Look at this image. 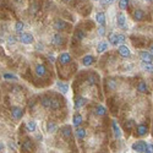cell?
I'll use <instances>...</instances> for the list:
<instances>
[{
    "label": "cell",
    "instance_id": "6da1fadb",
    "mask_svg": "<svg viewBox=\"0 0 153 153\" xmlns=\"http://www.w3.org/2000/svg\"><path fill=\"white\" fill-rule=\"evenodd\" d=\"M131 148H132L135 152H138V153H149L148 145H147V142H145V141H137V142L132 143Z\"/></svg>",
    "mask_w": 153,
    "mask_h": 153
},
{
    "label": "cell",
    "instance_id": "7a4b0ae2",
    "mask_svg": "<svg viewBox=\"0 0 153 153\" xmlns=\"http://www.w3.org/2000/svg\"><path fill=\"white\" fill-rule=\"evenodd\" d=\"M20 42L22 44H26V45L32 44V43H34V37L30 32H22L20 34Z\"/></svg>",
    "mask_w": 153,
    "mask_h": 153
},
{
    "label": "cell",
    "instance_id": "3957f363",
    "mask_svg": "<svg viewBox=\"0 0 153 153\" xmlns=\"http://www.w3.org/2000/svg\"><path fill=\"white\" fill-rule=\"evenodd\" d=\"M64 43H65V38L61 33H55L53 37H52V44L55 45V47H61Z\"/></svg>",
    "mask_w": 153,
    "mask_h": 153
},
{
    "label": "cell",
    "instance_id": "277c9868",
    "mask_svg": "<svg viewBox=\"0 0 153 153\" xmlns=\"http://www.w3.org/2000/svg\"><path fill=\"white\" fill-rule=\"evenodd\" d=\"M72 61V58L70 55V53H61L59 55V62L61 66H66L69 64Z\"/></svg>",
    "mask_w": 153,
    "mask_h": 153
},
{
    "label": "cell",
    "instance_id": "5b68a950",
    "mask_svg": "<svg viewBox=\"0 0 153 153\" xmlns=\"http://www.w3.org/2000/svg\"><path fill=\"white\" fill-rule=\"evenodd\" d=\"M11 117L15 120H20L23 117V109L20 107H11Z\"/></svg>",
    "mask_w": 153,
    "mask_h": 153
},
{
    "label": "cell",
    "instance_id": "8992f818",
    "mask_svg": "<svg viewBox=\"0 0 153 153\" xmlns=\"http://www.w3.org/2000/svg\"><path fill=\"white\" fill-rule=\"evenodd\" d=\"M69 26V23L66 21H64V20H56L54 23H53V27L54 30H56L58 32H61L64 30H66Z\"/></svg>",
    "mask_w": 153,
    "mask_h": 153
},
{
    "label": "cell",
    "instance_id": "52a82bcc",
    "mask_svg": "<svg viewBox=\"0 0 153 153\" xmlns=\"http://www.w3.org/2000/svg\"><path fill=\"white\" fill-rule=\"evenodd\" d=\"M118 53H119L120 56H123V58H125V59L131 58V52H130V49L127 48L126 45H124V44H120V47L118 48Z\"/></svg>",
    "mask_w": 153,
    "mask_h": 153
},
{
    "label": "cell",
    "instance_id": "ba28073f",
    "mask_svg": "<svg viewBox=\"0 0 153 153\" xmlns=\"http://www.w3.org/2000/svg\"><path fill=\"white\" fill-rule=\"evenodd\" d=\"M117 25L118 27L121 28V30H126L127 26H126V17L125 15L123 14V12H119V14L117 15Z\"/></svg>",
    "mask_w": 153,
    "mask_h": 153
},
{
    "label": "cell",
    "instance_id": "9c48e42d",
    "mask_svg": "<svg viewBox=\"0 0 153 153\" xmlns=\"http://www.w3.org/2000/svg\"><path fill=\"white\" fill-rule=\"evenodd\" d=\"M34 72L37 76H39V77H44L48 72V70H47L44 64H37L36 68H34Z\"/></svg>",
    "mask_w": 153,
    "mask_h": 153
},
{
    "label": "cell",
    "instance_id": "30bf717a",
    "mask_svg": "<svg viewBox=\"0 0 153 153\" xmlns=\"http://www.w3.org/2000/svg\"><path fill=\"white\" fill-rule=\"evenodd\" d=\"M81 62H82L83 66H92L93 64L96 62V58L93 55H91V54H87L81 59Z\"/></svg>",
    "mask_w": 153,
    "mask_h": 153
},
{
    "label": "cell",
    "instance_id": "8fae6325",
    "mask_svg": "<svg viewBox=\"0 0 153 153\" xmlns=\"http://www.w3.org/2000/svg\"><path fill=\"white\" fill-rule=\"evenodd\" d=\"M148 134V126L146 124H140L136 127V135L140 137H143Z\"/></svg>",
    "mask_w": 153,
    "mask_h": 153
},
{
    "label": "cell",
    "instance_id": "7c38bea8",
    "mask_svg": "<svg viewBox=\"0 0 153 153\" xmlns=\"http://www.w3.org/2000/svg\"><path fill=\"white\" fill-rule=\"evenodd\" d=\"M60 132H61L62 137L66 138V140H69V138L72 136V130H71V127H70L69 125H64L61 129H60Z\"/></svg>",
    "mask_w": 153,
    "mask_h": 153
},
{
    "label": "cell",
    "instance_id": "4fadbf2b",
    "mask_svg": "<svg viewBox=\"0 0 153 153\" xmlns=\"http://www.w3.org/2000/svg\"><path fill=\"white\" fill-rule=\"evenodd\" d=\"M145 17H146V12H145L143 10L137 9V10L134 11V20H135V21H138V22H140V21H143Z\"/></svg>",
    "mask_w": 153,
    "mask_h": 153
},
{
    "label": "cell",
    "instance_id": "5bb4252c",
    "mask_svg": "<svg viewBox=\"0 0 153 153\" xmlns=\"http://www.w3.org/2000/svg\"><path fill=\"white\" fill-rule=\"evenodd\" d=\"M87 99L86 98H83V97H77L75 99V104H74V107H75V109H81V108H83L86 104H87Z\"/></svg>",
    "mask_w": 153,
    "mask_h": 153
},
{
    "label": "cell",
    "instance_id": "9a60e30c",
    "mask_svg": "<svg viewBox=\"0 0 153 153\" xmlns=\"http://www.w3.org/2000/svg\"><path fill=\"white\" fill-rule=\"evenodd\" d=\"M140 59H141L142 62H152L153 55L149 52H140Z\"/></svg>",
    "mask_w": 153,
    "mask_h": 153
},
{
    "label": "cell",
    "instance_id": "2e32d148",
    "mask_svg": "<svg viewBox=\"0 0 153 153\" xmlns=\"http://www.w3.org/2000/svg\"><path fill=\"white\" fill-rule=\"evenodd\" d=\"M96 21L99 23V26H105V14L104 12H102V11H99V12H97L96 14Z\"/></svg>",
    "mask_w": 153,
    "mask_h": 153
},
{
    "label": "cell",
    "instance_id": "e0dca14e",
    "mask_svg": "<svg viewBox=\"0 0 153 153\" xmlns=\"http://www.w3.org/2000/svg\"><path fill=\"white\" fill-rule=\"evenodd\" d=\"M33 149H34V146H33L31 140H25L23 143H22V151L23 152H30V151H33Z\"/></svg>",
    "mask_w": 153,
    "mask_h": 153
},
{
    "label": "cell",
    "instance_id": "ac0fdd59",
    "mask_svg": "<svg viewBox=\"0 0 153 153\" xmlns=\"http://www.w3.org/2000/svg\"><path fill=\"white\" fill-rule=\"evenodd\" d=\"M82 121H83V118H82L81 114L80 113H75L74 117H72V124L77 127V126H81Z\"/></svg>",
    "mask_w": 153,
    "mask_h": 153
},
{
    "label": "cell",
    "instance_id": "d6986e66",
    "mask_svg": "<svg viewBox=\"0 0 153 153\" xmlns=\"http://www.w3.org/2000/svg\"><path fill=\"white\" fill-rule=\"evenodd\" d=\"M111 126H113L114 136H115L117 138H121V136H123V132H121L120 127L118 126V124H117V121H115V120H113V123H111Z\"/></svg>",
    "mask_w": 153,
    "mask_h": 153
},
{
    "label": "cell",
    "instance_id": "ffe728a7",
    "mask_svg": "<svg viewBox=\"0 0 153 153\" xmlns=\"http://www.w3.org/2000/svg\"><path fill=\"white\" fill-rule=\"evenodd\" d=\"M56 87H58L59 92H61L62 94H66V93L69 92V85L64 83V82H60V81H58V82H56Z\"/></svg>",
    "mask_w": 153,
    "mask_h": 153
},
{
    "label": "cell",
    "instance_id": "44dd1931",
    "mask_svg": "<svg viewBox=\"0 0 153 153\" xmlns=\"http://www.w3.org/2000/svg\"><path fill=\"white\" fill-rule=\"evenodd\" d=\"M94 114L97 117H104L105 114H107V109H105V107H103V105H97L96 108H94Z\"/></svg>",
    "mask_w": 153,
    "mask_h": 153
},
{
    "label": "cell",
    "instance_id": "7402d4cb",
    "mask_svg": "<svg viewBox=\"0 0 153 153\" xmlns=\"http://www.w3.org/2000/svg\"><path fill=\"white\" fill-rule=\"evenodd\" d=\"M50 103H52V98H50V97H48V96L42 97V99H41V105H42L44 109H49V108H50Z\"/></svg>",
    "mask_w": 153,
    "mask_h": 153
},
{
    "label": "cell",
    "instance_id": "603a6c76",
    "mask_svg": "<svg viewBox=\"0 0 153 153\" xmlns=\"http://www.w3.org/2000/svg\"><path fill=\"white\" fill-rule=\"evenodd\" d=\"M108 42H104V41H102V42H99L98 43V45H97V53H99V54H102V53H104L105 50L108 49Z\"/></svg>",
    "mask_w": 153,
    "mask_h": 153
},
{
    "label": "cell",
    "instance_id": "cb8c5ba5",
    "mask_svg": "<svg viewBox=\"0 0 153 153\" xmlns=\"http://www.w3.org/2000/svg\"><path fill=\"white\" fill-rule=\"evenodd\" d=\"M75 135H76V138L77 140H83L86 137V130L83 129V127L77 126V129H76V131H75Z\"/></svg>",
    "mask_w": 153,
    "mask_h": 153
},
{
    "label": "cell",
    "instance_id": "d4e9b609",
    "mask_svg": "<svg viewBox=\"0 0 153 153\" xmlns=\"http://www.w3.org/2000/svg\"><path fill=\"white\" fill-rule=\"evenodd\" d=\"M58 130V125L54 121H48L47 123V131L48 134H54Z\"/></svg>",
    "mask_w": 153,
    "mask_h": 153
},
{
    "label": "cell",
    "instance_id": "484cf974",
    "mask_svg": "<svg viewBox=\"0 0 153 153\" xmlns=\"http://www.w3.org/2000/svg\"><path fill=\"white\" fill-rule=\"evenodd\" d=\"M137 92H140V93H148V87H147V83L146 82H143V81H141V82H138V85H137Z\"/></svg>",
    "mask_w": 153,
    "mask_h": 153
},
{
    "label": "cell",
    "instance_id": "4316f807",
    "mask_svg": "<svg viewBox=\"0 0 153 153\" xmlns=\"http://www.w3.org/2000/svg\"><path fill=\"white\" fill-rule=\"evenodd\" d=\"M26 130H27L28 132H34V131L37 130V124H36V121H33V120L27 121V123H26Z\"/></svg>",
    "mask_w": 153,
    "mask_h": 153
},
{
    "label": "cell",
    "instance_id": "83f0119b",
    "mask_svg": "<svg viewBox=\"0 0 153 153\" xmlns=\"http://www.w3.org/2000/svg\"><path fill=\"white\" fill-rule=\"evenodd\" d=\"M97 82H98L97 75H94V74H90V75H88V77H87V83L88 85H90V86H94Z\"/></svg>",
    "mask_w": 153,
    "mask_h": 153
},
{
    "label": "cell",
    "instance_id": "f1b7e54d",
    "mask_svg": "<svg viewBox=\"0 0 153 153\" xmlns=\"http://www.w3.org/2000/svg\"><path fill=\"white\" fill-rule=\"evenodd\" d=\"M141 68H142V70H145L146 72L153 74V64H152V62H142V64H141Z\"/></svg>",
    "mask_w": 153,
    "mask_h": 153
},
{
    "label": "cell",
    "instance_id": "f546056e",
    "mask_svg": "<svg viewBox=\"0 0 153 153\" xmlns=\"http://www.w3.org/2000/svg\"><path fill=\"white\" fill-rule=\"evenodd\" d=\"M85 37H86V33H85L82 30H77V31L75 32V39H76V41L81 42V41L85 39Z\"/></svg>",
    "mask_w": 153,
    "mask_h": 153
},
{
    "label": "cell",
    "instance_id": "4dcf8cb0",
    "mask_svg": "<svg viewBox=\"0 0 153 153\" xmlns=\"http://www.w3.org/2000/svg\"><path fill=\"white\" fill-rule=\"evenodd\" d=\"M60 107H61V104H60L59 99H56V98L52 99V103H50V109H52V110H58Z\"/></svg>",
    "mask_w": 153,
    "mask_h": 153
},
{
    "label": "cell",
    "instance_id": "1f68e13d",
    "mask_svg": "<svg viewBox=\"0 0 153 153\" xmlns=\"http://www.w3.org/2000/svg\"><path fill=\"white\" fill-rule=\"evenodd\" d=\"M117 34L118 33H114V32H110L109 36H108V42L113 45H117Z\"/></svg>",
    "mask_w": 153,
    "mask_h": 153
},
{
    "label": "cell",
    "instance_id": "d6a6232c",
    "mask_svg": "<svg viewBox=\"0 0 153 153\" xmlns=\"http://www.w3.org/2000/svg\"><path fill=\"white\" fill-rule=\"evenodd\" d=\"M23 28H25V23L22 21H17L15 23V31H16V33H22Z\"/></svg>",
    "mask_w": 153,
    "mask_h": 153
},
{
    "label": "cell",
    "instance_id": "836d02e7",
    "mask_svg": "<svg viewBox=\"0 0 153 153\" xmlns=\"http://www.w3.org/2000/svg\"><path fill=\"white\" fill-rule=\"evenodd\" d=\"M107 82H108L107 85H108V88H109V90H115L117 86H118V82L114 80V79H108Z\"/></svg>",
    "mask_w": 153,
    "mask_h": 153
},
{
    "label": "cell",
    "instance_id": "e575fe53",
    "mask_svg": "<svg viewBox=\"0 0 153 153\" xmlns=\"http://www.w3.org/2000/svg\"><path fill=\"white\" fill-rule=\"evenodd\" d=\"M124 126H125V129H126V130H131L132 127L135 126V121H134L132 119H129V120H126V121H125Z\"/></svg>",
    "mask_w": 153,
    "mask_h": 153
},
{
    "label": "cell",
    "instance_id": "d590c367",
    "mask_svg": "<svg viewBox=\"0 0 153 153\" xmlns=\"http://www.w3.org/2000/svg\"><path fill=\"white\" fill-rule=\"evenodd\" d=\"M129 3H130V0H120V1H119L120 10H126L127 6H129Z\"/></svg>",
    "mask_w": 153,
    "mask_h": 153
},
{
    "label": "cell",
    "instance_id": "8d00e7d4",
    "mask_svg": "<svg viewBox=\"0 0 153 153\" xmlns=\"http://www.w3.org/2000/svg\"><path fill=\"white\" fill-rule=\"evenodd\" d=\"M125 36L124 34H117V45H120V44H124L125 43Z\"/></svg>",
    "mask_w": 153,
    "mask_h": 153
},
{
    "label": "cell",
    "instance_id": "74e56055",
    "mask_svg": "<svg viewBox=\"0 0 153 153\" xmlns=\"http://www.w3.org/2000/svg\"><path fill=\"white\" fill-rule=\"evenodd\" d=\"M4 79H5V80H14V81L17 80L16 76L12 75V74H4Z\"/></svg>",
    "mask_w": 153,
    "mask_h": 153
},
{
    "label": "cell",
    "instance_id": "f35d334b",
    "mask_svg": "<svg viewBox=\"0 0 153 153\" xmlns=\"http://www.w3.org/2000/svg\"><path fill=\"white\" fill-rule=\"evenodd\" d=\"M16 42H17V39H16L14 36H10V37L7 38V44H10V45H14Z\"/></svg>",
    "mask_w": 153,
    "mask_h": 153
},
{
    "label": "cell",
    "instance_id": "ab89813d",
    "mask_svg": "<svg viewBox=\"0 0 153 153\" xmlns=\"http://www.w3.org/2000/svg\"><path fill=\"white\" fill-rule=\"evenodd\" d=\"M98 36L99 37H104L105 36V28H104V26H100L98 28Z\"/></svg>",
    "mask_w": 153,
    "mask_h": 153
},
{
    "label": "cell",
    "instance_id": "60d3db41",
    "mask_svg": "<svg viewBox=\"0 0 153 153\" xmlns=\"http://www.w3.org/2000/svg\"><path fill=\"white\" fill-rule=\"evenodd\" d=\"M114 0H100V5H107V4H111Z\"/></svg>",
    "mask_w": 153,
    "mask_h": 153
},
{
    "label": "cell",
    "instance_id": "b9f144b4",
    "mask_svg": "<svg viewBox=\"0 0 153 153\" xmlns=\"http://www.w3.org/2000/svg\"><path fill=\"white\" fill-rule=\"evenodd\" d=\"M36 49L37 50H43L44 49V45L42 43H38V44H36Z\"/></svg>",
    "mask_w": 153,
    "mask_h": 153
},
{
    "label": "cell",
    "instance_id": "7bdbcfd3",
    "mask_svg": "<svg viewBox=\"0 0 153 153\" xmlns=\"http://www.w3.org/2000/svg\"><path fill=\"white\" fill-rule=\"evenodd\" d=\"M48 59H49L50 61H52V62H54V61H55V58H54L53 55H48Z\"/></svg>",
    "mask_w": 153,
    "mask_h": 153
},
{
    "label": "cell",
    "instance_id": "ee69618b",
    "mask_svg": "<svg viewBox=\"0 0 153 153\" xmlns=\"http://www.w3.org/2000/svg\"><path fill=\"white\" fill-rule=\"evenodd\" d=\"M148 149H149V153L153 152V143L152 145H148Z\"/></svg>",
    "mask_w": 153,
    "mask_h": 153
},
{
    "label": "cell",
    "instance_id": "f6af8a7d",
    "mask_svg": "<svg viewBox=\"0 0 153 153\" xmlns=\"http://www.w3.org/2000/svg\"><path fill=\"white\" fill-rule=\"evenodd\" d=\"M4 143H1V142H0V152H1V151H4Z\"/></svg>",
    "mask_w": 153,
    "mask_h": 153
},
{
    "label": "cell",
    "instance_id": "bcb514c9",
    "mask_svg": "<svg viewBox=\"0 0 153 153\" xmlns=\"http://www.w3.org/2000/svg\"><path fill=\"white\" fill-rule=\"evenodd\" d=\"M149 53L153 55V45H152V47H151V49H149Z\"/></svg>",
    "mask_w": 153,
    "mask_h": 153
},
{
    "label": "cell",
    "instance_id": "7dc6e473",
    "mask_svg": "<svg viewBox=\"0 0 153 153\" xmlns=\"http://www.w3.org/2000/svg\"><path fill=\"white\" fill-rule=\"evenodd\" d=\"M15 1H16V3H20V1H22V0H15Z\"/></svg>",
    "mask_w": 153,
    "mask_h": 153
},
{
    "label": "cell",
    "instance_id": "c3c4849f",
    "mask_svg": "<svg viewBox=\"0 0 153 153\" xmlns=\"http://www.w3.org/2000/svg\"><path fill=\"white\" fill-rule=\"evenodd\" d=\"M146 1H148V3H151V1H153V0H146Z\"/></svg>",
    "mask_w": 153,
    "mask_h": 153
},
{
    "label": "cell",
    "instance_id": "681fc988",
    "mask_svg": "<svg viewBox=\"0 0 153 153\" xmlns=\"http://www.w3.org/2000/svg\"><path fill=\"white\" fill-rule=\"evenodd\" d=\"M65 1H71V0H65Z\"/></svg>",
    "mask_w": 153,
    "mask_h": 153
},
{
    "label": "cell",
    "instance_id": "f907efd6",
    "mask_svg": "<svg viewBox=\"0 0 153 153\" xmlns=\"http://www.w3.org/2000/svg\"><path fill=\"white\" fill-rule=\"evenodd\" d=\"M94 1H98V0H94Z\"/></svg>",
    "mask_w": 153,
    "mask_h": 153
}]
</instances>
